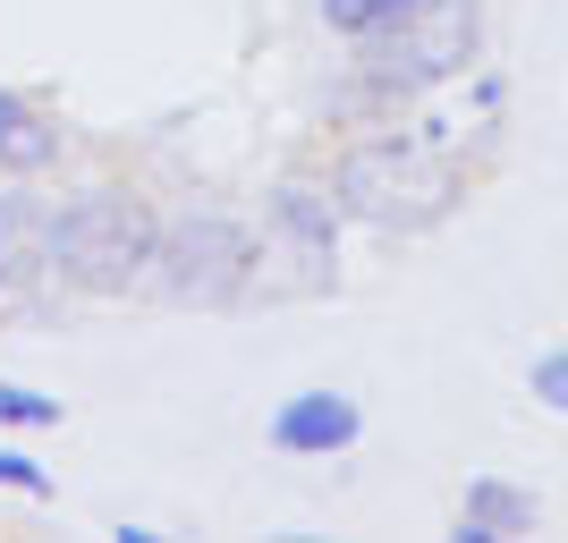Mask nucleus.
<instances>
[{
	"mask_svg": "<svg viewBox=\"0 0 568 543\" xmlns=\"http://www.w3.org/2000/svg\"><path fill=\"white\" fill-rule=\"evenodd\" d=\"M526 382H535V400H544V408H560V416H568V349H544Z\"/></svg>",
	"mask_w": 568,
	"mask_h": 543,
	"instance_id": "ddd939ff",
	"label": "nucleus"
},
{
	"mask_svg": "<svg viewBox=\"0 0 568 543\" xmlns=\"http://www.w3.org/2000/svg\"><path fill=\"white\" fill-rule=\"evenodd\" d=\"M153 247H162V221L119 188H94V195H77V204L51 213V272L94 289V298L136 289L153 272Z\"/></svg>",
	"mask_w": 568,
	"mask_h": 543,
	"instance_id": "f257e3e1",
	"label": "nucleus"
},
{
	"mask_svg": "<svg viewBox=\"0 0 568 543\" xmlns=\"http://www.w3.org/2000/svg\"><path fill=\"white\" fill-rule=\"evenodd\" d=\"M246 272H255V230L230 221V213H187L153 247V281H162L179 306H221V298L246 289Z\"/></svg>",
	"mask_w": 568,
	"mask_h": 543,
	"instance_id": "20e7f679",
	"label": "nucleus"
},
{
	"mask_svg": "<svg viewBox=\"0 0 568 543\" xmlns=\"http://www.w3.org/2000/svg\"><path fill=\"white\" fill-rule=\"evenodd\" d=\"M356 433H365V416H356L348 391H297V400L272 408V450H288V459H332Z\"/></svg>",
	"mask_w": 568,
	"mask_h": 543,
	"instance_id": "39448f33",
	"label": "nucleus"
},
{
	"mask_svg": "<svg viewBox=\"0 0 568 543\" xmlns=\"http://www.w3.org/2000/svg\"><path fill=\"white\" fill-rule=\"evenodd\" d=\"M0 493H26V501H51V475L26 459V450H0Z\"/></svg>",
	"mask_w": 568,
	"mask_h": 543,
	"instance_id": "f8f14e48",
	"label": "nucleus"
},
{
	"mask_svg": "<svg viewBox=\"0 0 568 543\" xmlns=\"http://www.w3.org/2000/svg\"><path fill=\"white\" fill-rule=\"evenodd\" d=\"M407 9H416V0H323V18H332L339 34H356V43H365V34H382V26H399Z\"/></svg>",
	"mask_w": 568,
	"mask_h": 543,
	"instance_id": "9d476101",
	"label": "nucleus"
},
{
	"mask_svg": "<svg viewBox=\"0 0 568 543\" xmlns=\"http://www.w3.org/2000/svg\"><path fill=\"white\" fill-rule=\"evenodd\" d=\"M535 493H518V484H500V475H484V484H467V510H458V543H509V535H535Z\"/></svg>",
	"mask_w": 568,
	"mask_h": 543,
	"instance_id": "0eeeda50",
	"label": "nucleus"
},
{
	"mask_svg": "<svg viewBox=\"0 0 568 543\" xmlns=\"http://www.w3.org/2000/svg\"><path fill=\"white\" fill-rule=\"evenodd\" d=\"M272 221L297 238V255H306V263H332V195H314V188L288 179V188L272 195Z\"/></svg>",
	"mask_w": 568,
	"mask_h": 543,
	"instance_id": "1a4fd4ad",
	"label": "nucleus"
},
{
	"mask_svg": "<svg viewBox=\"0 0 568 543\" xmlns=\"http://www.w3.org/2000/svg\"><path fill=\"white\" fill-rule=\"evenodd\" d=\"M51 272V204L43 195H0V289H26Z\"/></svg>",
	"mask_w": 568,
	"mask_h": 543,
	"instance_id": "423d86ee",
	"label": "nucleus"
},
{
	"mask_svg": "<svg viewBox=\"0 0 568 543\" xmlns=\"http://www.w3.org/2000/svg\"><path fill=\"white\" fill-rule=\"evenodd\" d=\"M467 51H475V9L467 0H416L399 26L365 34V86H374V94H416L433 77L467 69Z\"/></svg>",
	"mask_w": 568,
	"mask_h": 543,
	"instance_id": "7ed1b4c3",
	"label": "nucleus"
},
{
	"mask_svg": "<svg viewBox=\"0 0 568 543\" xmlns=\"http://www.w3.org/2000/svg\"><path fill=\"white\" fill-rule=\"evenodd\" d=\"M51 153H60V128H51L26 94H9V86H0V170L34 179V170H51Z\"/></svg>",
	"mask_w": 568,
	"mask_h": 543,
	"instance_id": "6e6552de",
	"label": "nucleus"
},
{
	"mask_svg": "<svg viewBox=\"0 0 568 543\" xmlns=\"http://www.w3.org/2000/svg\"><path fill=\"white\" fill-rule=\"evenodd\" d=\"M442 204H450V170L425 144L374 137L339 162V213L374 221V230H425V221H442Z\"/></svg>",
	"mask_w": 568,
	"mask_h": 543,
	"instance_id": "f03ea898",
	"label": "nucleus"
},
{
	"mask_svg": "<svg viewBox=\"0 0 568 543\" xmlns=\"http://www.w3.org/2000/svg\"><path fill=\"white\" fill-rule=\"evenodd\" d=\"M0 425H18V433H43V425H60V400L26 391V382H0Z\"/></svg>",
	"mask_w": 568,
	"mask_h": 543,
	"instance_id": "9b49d317",
	"label": "nucleus"
}]
</instances>
